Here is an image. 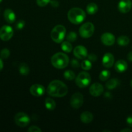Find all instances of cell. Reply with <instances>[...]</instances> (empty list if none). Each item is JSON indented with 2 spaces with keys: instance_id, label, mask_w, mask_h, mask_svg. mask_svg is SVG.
<instances>
[{
  "instance_id": "1",
  "label": "cell",
  "mask_w": 132,
  "mask_h": 132,
  "mask_svg": "<svg viewBox=\"0 0 132 132\" xmlns=\"http://www.w3.org/2000/svg\"><path fill=\"white\" fill-rule=\"evenodd\" d=\"M48 94L54 97H63L68 93L67 85L59 80H54L50 82L47 87Z\"/></svg>"
},
{
  "instance_id": "2",
  "label": "cell",
  "mask_w": 132,
  "mask_h": 132,
  "mask_svg": "<svg viewBox=\"0 0 132 132\" xmlns=\"http://www.w3.org/2000/svg\"><path fill=\"white\" fill-rule=\"evenodd\" d=\"M68 18L70 21L73 24H79L85 19L86 13L82 9L80 8H72L68 11Z\"/></svg>"
},
{
  "instance_id": "3",
  "label": "cell",
  "mask_w": 132,
  "mask_h": 132,
  "mask_svg": "<svg viewBox=\"0 0 132 132\" xmlns=\"http://www.w3.org/2000/svg\"><path fill=\"white\" fill-rule=\"evenodd\" d=\"M51 63L55 68L63 69L68 66L69 63V57L64 53H56L52 57Z\"/></svg>"
},
{
  "instance_id": "4",
  "label": "cell",
  "mask_w": 132,
  "mask_h": 132,
  "mask_svg": "<svg viewBox=\"0 0 132 132\" xmlns=\"http://www.w3.org/2000/svg\"><path fill=\"white\" fill-rule=\"evenodd\" d=\"M66 32L67 30H66L65 27L63 25L58 24V25L55 26L50 33L52 39L57 43H60L65 37Z\"/></svg>"
},
{
  "instance_id": "5",
  "label": "cell",
  "mask_w": 132,
  "mask_h": 132,
  "mask_svg": "<svg viewBox=\"0 0 132 132\" xmlns=\"http://www.w3.org/2000/svg\"><path fill=\"white\" fill-rule=\"evenodd\" d=\"M91 76L88 72H82L78 74L76 79V83L79 88L87 87L91 82Z\"/></svg>"
},
{
  "instance_id": "6",
  "label": "cell",
  "mask_w": 132,
  "mask_h": 132,
  "mask_svg": "<svg viewBox=\"0 0 132 132\" xmlns=\"http://www.w3.org/2000/svg\"><path fill=\"white\" fill-rule=\"evenodd\" d=\"M95 27L94 24L90 22L84 23L79 28V34L83 38H89L94 34Z\"/></svg>"
},
{
  "instance_id": "7",
  "label": "cell",
  "mask_w": 132,
  "mask_h": 132,
  "mask_svg": "<svg viewBox=\"0 0 132 132\" xmlns=\"http://www.w3.org/2000/svg\"><path fill=\"white\" fill-rule=\"evenodd\" d=\"M15 123L21 128H24L28 126L30 122L29 116L23 112H19L14 117Z\"/></svg>"
},
{
  "instance_id": "8",
  "label": "cell",
  "mask_w": 132,
  "mask_h": 132,
  "mask_svg": "<svg viewBox=\"0 0 132 132\" xmlns=\"http://www.w3.org/2000/svg\"><path fill=\"white\" fill-rule=\"evenodd\" d=\"M14 35V30L10 26L4 25L0 28V39L2 41H9Z\"/></svg>"
},
{
  "instance_id": "9",
  "label": "cell",
  "mask_w": 132,
  "mask_h": 132,
  "mask_svg": "<svg viewBox=\"0 0 132 132\" xmlns=\"http://www.w3.org/2000/svg\"><path fill=\"white\" fill-rule=\"evenodd\" d=\"M83 101L84 98L82 94L79 92L75 93L70 99V105L73 108L78 109L82 106Z\"/></svg>"
},
{
  "instance_id": "10",
  "label": "cell",
  "mask_w": 132,
  "mask_h": 132,
  "mask_svg": "<svg viewBox=\"0 0 132 132\" xmlns=\"http://www.w3.org/2000/svg\"><path fill=\"white\" fill-rule=\"evenodd\" d=\"M30 92L33 96L41 97L45 93V88L43 85L35 84L30 88Z\"/></svg>"
},
{
  "instance_id": "11",
  "label": "cell",
  "mask_w": 132,
  "mask_h": 132,
  "mask_svg": "<svg viewBox=\"0 0 132 132\" xmlns=\"http://www.w3.org/2000/svg\"><path fill=\"white\" fill-rule=\"evenodd\" d=\"M90 94L94 97H99L104 92V87L99 82H95L91 85L89 89Z\"/></svg>"
},
{
  "instance_id": "12",
  "label": "cell",
  "mask_w": 132,
  "mask_h": 132,
  "mask_svg": "<svg viewBox=\"0 0 132 132\" xmlns=\"http://www.w3.org/2000/svg\"><path fill=\"white\" fill-rule=\"evenodd\" d=\"M102 43L106 46H112L115 43L116 41V37L114 35L109 32L104 33L101 37Z\"/></svg>"
},
{
  "instance_id": "13",
  "label": "cell",
  "mask_w": 132,
  "mask_h": 132,
  "mask_svg": "<svg viewBox=\"0 0 132 132\" xmlns=\"http://www.w3.org/2000/svg\"><path fill=\"white\" fill-rule=\"evenodd\" d=\"M73 54L79 59H85L88 55L87 49L83 46H76L73 50Z\"/></svg>"
},
{
  "instance_id": "14",
  "label": "cell",
  "mask_w": 132,
  "mask_h": 132,
  "mask_svg": "<svg viewBox=\"0 0 132 132\" xmlns=\"http://www.w3.org/2000/svg\"><path fill=\"white\" fill-rule=\"evenodd\" d=\"M132 6V3L130 0H121L118 4V9L122 14L130 12Z\"/></svg>"
},
{
  "instance_id": "15",
  "label": "cell",
  "mask_w": 132,
  "mask_h": 132,
  "mask_svg": "<svg viewBox=\"0 0 132 132\" xmlns=\"http://www.w3.org/2000/svg\"><path fill=\"white\" fill-rule=\"evenodd\" d=\"M102 63L106 68H111L114 64V57L111 53H106L103 56Z\"/></svg>"
},
{
  "instance_id": "16",
  "label": "cell",
  "mask_w": 132,
  "mask_h": 132,
  "mask_svg": "<svg viewBox=\"0 0 132 132\" xmlns=\"http://www.w3.org/2000/svg\"><path fill=\"white\" fill-rule=\"evenodd\" d=\"M4 18H5V21H6L7 23L12 24V23H14L15 21V14L14 13V12L12 10L10 9H7L5 10L4 12Z\"/></svg>"
},
{
  "instance_id": "17",
  "label": "cell",
  "mask_w": 132,
  "mask_h": 132,
  "mask_svg": "<svg viewBox=\"0 0 132 132\" xmlns=\"http://www.w3.org/2000/svg\"><path fill=\"white\" fill-rule=\"evenodd\" d=\"M128 68V64L125 60L120 59L117 61L115 64V69L117 72L122 73V72H125Z\"/></svg>"
},
{
  "instance_id": "18",
  "label": "cell",
  "mask_w": 132,
  "mask_h": 132,
  "mask_svg": "<svg viewBox=\"0 0 132 132\" xmlns=\"http://www.w3.org/2000/svg\"><path fill=\"white\" fill-rule=\"evenodd\" d=\"M93 119H94V116L92 113L87 111L82 112L80 116V119L81 122L85 124L90 123L93 121Z\"/></svg>"
},
{
  "instance_id": "19",
  "label": "cell",
  "mask_w": 132,
  "mask_h": 132,
  "mask_svg": "<svg viewBox=\"0 0 132 132\" xmlns=\"http://www.w3.org/2000/svg\"><path fill=\"white\" fill-rule=\"evenodd\" d=\"M45 107L49 110H54L56 107V103L54 99L50 97H48L45 99Z\"/></svg>"
},
{
  "instance_id": "20",
  "label": "cell",
  "mask_w": 132,
  "mask_h": 132,
  "mask_svg": "<svg viewBox=\"0 0 132 132\" xmlns=\"http://www.w3.org/2000/svg\"><path fill=\"white\" fill-rule=\"evenodd\" d=\"M98 6L95 3H90L86 6V11L90 15H94L97 12Z\"/></svg>"
},
{
  "instance_id": "21",
  "label": "cell",
  "mask_w": 132,
  "mask_h": 132,
  "mask_svg": "<svg viewBox=\"0 0 132 132\" xmlns=\"http://www.w3.org/2000/svg\"><path fill=\"white\" fill-rule=\"evenodd\" d=\"M119 84V81L117 79H112L108 81V82L106 83V87L109 90H112L117 87Z\"/></svg>"
},
{
  "instance_id": "22",
  "label": "cell",
  "mask_w": 132,
  "mask_h": 132,
  "mask_svg": "<svg viewBox=\"0 0 132 132\" xmlns=\"http://www.w3.org/2000/svg\"><path fill=\"white\" fill-rule=\"evenodd\" d=\"M19 73L23 76H27L30 73V68L28 64L26 63H21L19 66Z\"/></svg>"
},
{
  "instance_id": "23",
  "label": "cell",
  "mask_w": 132,
  "mask_h": 132,
  "mask_svg": "<svg viewBox=\"0 0 132 132\" xmlns=\"http://www.w3.org/2000/svg\"><path fill=\"white\" fill-rule=\"evenodd\" d=\"M117 43L121 46H127L130 43V39L125 36H121L117 39Z\"/></svg>"
},
{
  "instance_id": "24",
  "label": "cell",
  "mask_w": 132,
  "mask_h": 132,
  "mask_svg": "<svg viewBox=\"0 0 132 132\" xmlns=\"http://www.w3.org/2000/svg\"><path fill=\"white\" fill-rule=\"evenodd\" d=\"M61 49L64 52L70 53L72 50V45H71L70 41H64V42L62 43L61 45Z\"/></svg>"
},
{
  "instance_id": "25",
  "label": "cell",
  "mask_w": 132,
  "mask_h": 132,
  "mask_svg": "<svg viewBox=\"0 0 132 132\" xmlns=\"http://www.w3.org/2000/svg\"><path fill=\"white\" fill-rule=\"evenodd\" d=\"M110 77V72L107 70H104L99 74V79L102 81H106L109 79Z\"/></svg>"
},
{
  "instance_id": "26",
  "label": "cell",
  "mask_w": 132,
  "mask_h": 132,
  "mask_svg": "<svg viewBox=\"0 0 132 132\" xmlns=\"http://www.w3.org/2000/svg\"><path fill=\"white\" fill-rule=\"evenodd\" d=\"M81 67H82V69L84 70H89L92 68V61H90L89 59H84L83 61H82L81 64Z\"/></svg>"
},
{
  "instance_id": "27",
  "label": "cell",
  "mask_w": 132,
  "mask_h": 132,
  "mask_svg": "<svg viewBox=\"0 0 132 132\" xmlns=\"http://www.w3.org/2000/svg\"><path fill=\"white\" fill-rule=\"evenodd\" d=\"M64 77L65 79L68 80V81H72V80H73L75 79L76 74H75L73 71L70 70H68L64 72Z\"/></svg>"
},
{
  "instance_id": "28",
  "label": "cell",
  "mask_w": 132,
  "mask_h": 132,
  "mask_svg": "<svg viewBox=\"0 0 132 132\" xmlns=\"http://www.w3.org/2000/svg\"><path fill=\"white\" fill-rule=\"evenodd\" d=\"M77 34L74 32H70L68 33L67 36V41H70V42H73L77 39Z\"/></svg>"
},
{
  "instance_id": "29",
  "label": "cell",
  "mask_w": 132,
  "mask_h": 132,
  "mask_svg": "<svg viewBox=\"0 0 132 132\" xmlns=\"http://www.w3.org/2000/svg\"><path fill=\"white\" fill-rule=\"evenodd\" d=\"M10 52L8 48H3L0 52V57L2 59H7L10 56Z\"/></svg>"
},
{
  "instance_id": "30",
  "label": "cell",
  "mask_w": 132,
  "mask_h": 132,
  "mask_svg": "<svg viewBox=\"0 0 132 132\" xmlns=\"http://www.w3.org/2000/svg\"><path fill=\"white\" fill-rule=\"evenodd\" d=\"M50 1H51V0H36L37 5L41 6V7L46 6L48 4L50 3Z\"/></svg>"
},
{
  "instance_id": "31",
  "label": "cell",
  "mask_w": 132,
  "mask_h": 132,
  "mask_svg": "<svg viewBox=\"0 0 132 132\" xmlns=\"http://www.w3.org/2000/svg\"><path fill=\"white\" fill-rule=\"evenodd\" d=\"M70 64L72 66V67H73V68H78L80 67V63L79 62L78 60L76 59H73L70 62Z\"/></svg>"
},
{
  "instance_id": "32",
  "label": "cell",
  "mask_w": 132,
  "mask_h": 132,
  "mask_svg": "<svg viewBox=\"0 0 132 132\" xmlns=\"http://www.w3.org/2000/svg\"><path fill=\"white\" fill-rule=\"evenodd\" d=\"M24 25H25V22L23 20H20L16 24V28L18 30H21L24 28Z\"/></svg>"
},
{
  "instance_id": "33",
  "label": "cell",
  "mask_w": 132,
  "mask_h": 132,
  "mask_svg": "<svg viewBox=\"0 0 132 132\" xmlns=\"http://www.w3.org/2000/svg\"><path fill=\"white\" fill-rule=\"evenodd\" d=\"M28 131L29 132H41V130L39 127L36 126H32L28 129Z\"/></svg>"
},
{
  "instance_id": "34",
  "label": "cell",
  "mask_w": 132,
  "mask_h": 132,
  "mask_svg": "<svg viewBox=\"0 0 132 132\" xmlns=\"http://www.w3.org/2000/svg\"><path fill=\"white\" fill-rule=\"evenodd\" d=\"M88 59L92 62H95L96 61V60L97 59V57L95 55V54H91L88 56Z\"/></svg>"
},
{
  "instance_id": "35",
  "label": "cell",
  "mask_w": 132,
  "mask_h": 132,
  "mask_svg": "<svg viewBox=\"0 0 132 132\" xmlns=\"http://www.w3.org/2000/svg\"><path fill=\"white\" fill-rule=\"evenodd\" d=\"M126 124L130 127H132V116H128L126 118Z\"/></svg>"
},
{
  "instance_id": "36",
  "label": "cell",
  "mask_w": 132,
  "mask_h": 132,
  "mask_svg": "<svg viewBox=\"0 0 132 132\" xmlns=\"http://www.w3.org/2000/svg\"><path fill=\"white\" fill-rule=\"evenodd\" d=\"M50 4L54 8H56L59 6V2L57 1H56V0H52L50 1Z\"/></svg>"
},
{
  "instance_id": "37",
  "label": "cell",
  "mask_w": 132,
  "mask_h": 132,
  "mask_svg": "<svg viewBox=\"0 0 132 132\" xmlns=\"http://www.w3.org/2000/svg\"><path fill=\"white\" fill-rule=\"evenodd\" d=\"M127 59L128 60L130 61H132V52H130L128 54Z\"/></svg>"
},
{
  "instance_id": "38",
  "label": "cell",
  "mask_w": 132,
  "mask_h": 132,
  "mask_svg": "<svg viewBox=\"0 0 132 132\" xmlns=\"http://www.w3.org/2000/svg\"><path fill=\"white\" fill-rule=\"evenodd\" d=\"M121 132H132V130L130 128H125L121 130Z\"/></svg>"
},
{
  "instance_id": "39",
  "label": "cell",
  "mask_w": 132,
  "mask_h": 132,
  "mask_svg": "<svg viewBox=\"0 0 132 132\" xmlns=\"http://www.w3.org/2000/svg\"><path fill=\"white\" fill-rule=\"evenodd\" d=\"M3 68V62L2 59H0V71L2 70Z\"/></svg>"
},
{
  "instance_id": "40",
  "label": "cell",
  "mask_w": 132,
  "mask_h": 132,
  "mask_svg": "<svg viewBox=\"0 0 132 132\" xmlns=\"http://www.w3.org/2000/svg\"><path fill=\"white\" fill-rule=\"evenodd\" d=\"M130 85H131V88H132V80L131 81V82H130Z\"/></svg>"
},
{
  "instance_id": "41",
  "label": "cell",
  "mask_w": 132,
  "mask_h": 132,
  "mask_svg": "<svg viewBox=\"0 0 132 132\" xmlns=\"http://www.w3.org/2000/svg\"><path fill=\"white\" fill-rule=\"evenodd\" d=\"M2 1H3V0H0V3H1L2 2Z\"/></svg>"
}]
</instances>
